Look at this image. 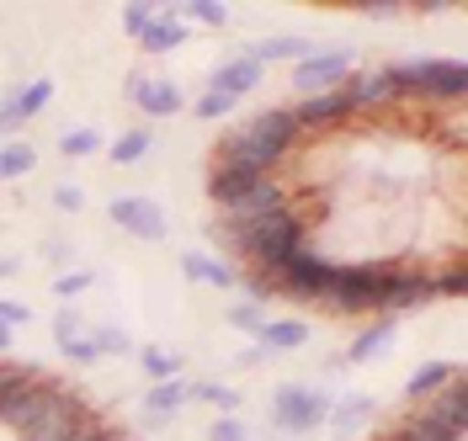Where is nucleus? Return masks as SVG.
<instances>
[{
  "instance_id": "nucleus-1",
  "label": "nucleus",
  "mask_w": 468,
  "mask_h": 441,
  "mask_svg": "<svg viewBox=\"0 0 468 441\" xmlns=\"http://www.w3.org/2000/svg\"><path fill=\"white\" fill-rule=\"evenodd\" d=\"M0 425L16 441H86L90 431L101 425V415L90 410V399L75 394L69 383L37 373V378L11 399V410H5Z\"/></svg>"
},
{
  "instance_id": "nucleus-37",
  "label": "nucleus",
  "mask_w": 468,
  "mask_h": 441,
  "mask_svg": "<svg viewBox=\"0 0 468 441\" xmlns=\"http://www.w3.org/2000/svg\"><path fill=\"white\" fill-rule=\"evenodd\" d=\"M48 330H54V346H64V341H75V335L86 330V314H80L75 303H58V314L48 320Z\"/></svg>"
},
{
  "instance_id": "nucleus-41",
  "label": "nucleus",
  "mask_w": 468,
  "mask_h": 441,
  "mask_svg": "<svg viewBox=\"0 0 468 441\" xmlns=\"http://www.w3.org/2000/svg\"><path fill=\"white\" fill-rule=\"evenodd\" d=\"M154 11H160V5H122V32L139 43V37L149 32V22H154Z\"/></svg>"
},
{
  "instance_id": "nucleus-43",
  "label": "nucleus",
  "mask_w": 468,
  "mask_h": 441,
  "mask_svg": "<svg viewBox=\"0 0 468 441\" xmlns=\"http://www.w3.org/2000/svg\"><path fill=\"white\" fill-rule=\"evenodd\" d=\"M0 320L11 324V330H22V324H32V303H22V298H0Z\"/></svg>"
},
{
  "instance_id": "nucleus-15",
  "label": "nucleus",
  "mask_w": 468,
  "mask_h": 441,
  "mask_svg": "<svg viewBox=\"0 0 468 441\" xmlns=\"http://www.w3.org/2000/svg\"><path fill=\"white\" fill-rule=\"evenodd\" d=\"M373 415H378V399L373 394H335V404L324 415V431L335 441H351L373 425Z\"/></svg>"
},
{
  "instance_id": "nucleus-23",
  "label": "nucleus",
  "mask_w": 468,
  "mask_h": 441,
  "mask_svg": "<svg viewBox=\"0 0 468 441\" xmlns=\"http://www.w3.org/2000/svg\"><path fill=\"white\" fill-rule=\"evenodd\" d=\"M149 149H154V128H149V122H133V128H122L117 139H107V165L133 171V165L149 160Z\"/></svg>"
},
{
  "instance_id": "nucleus-16",
  "label": "nucleus",
  "mask_w": 468,
  "mask_h": 441,
  "mask_svg": "<svg viewBox=\"0 0 468 441\" xmlns=\"http://www.w3.org/2000/svg\"><path fill=\"white\" fill-rule=\"evenodd\" d=\"M314 48H320V43H314V37H303V32H271V37H256L245 54L261 64V69H271V64H288V69H292L298 59H309Z\"/></svg>"
},
{
  "instance_id": "nucleus-9",
  "label": "nucleus",
  "mask_w": 468,
  "mask_h": 441,
  "mask_svg": "<svg viewBox=\"0 0 468 441\" xmlns=\"http://www.w3.org/2000/svg\"><path fill=\"white\" fill-rule=\"evenodd\" d=\"M351 69H356V48H314L309 59L292 64V90L298 96H324V90H341V80H346Z\"/></svg>"
},
{
  "instance_id": "nucleus-28",
  "label": "nucleus",
  "mask_w": 468,
  "mask_h": 441,
  "mask_svg": "<svg viewBox=\"0 0 468 441\" xmlns=\"http://www.w3.org/2000/svg\"><path fill=\"white\" fill-rule=\"evenodd\" d=\"M58 154H64V160H90V154H107V133H101V128H64V133H58Z\"/></svg>"
},
{
  "instance_id": "nucleus-17",
  "label": "nucleus",
  "mask_w": 468,
  "mask_h": 441,
  "mask_svg": "<svg viewBox=\"0 0 468 441\" xmlns=\"http://www.w3.org/2000/svg\"><path fill=\"white\" fill-rule=\"evenodd\" d=\"M452 378H463V362H447V356H431V362H420V367L410 373L399 394H405V404H426V399H437V394H441V388H447Z\"/></svg>"
},
{
  "instance_id": "nucleus-26",
  "label": "nucleus",
  "mask_w": 468,
  "mask_h": 441,
  "mask_svg": "<svg viewBox=\"0 0 468 441\" xmlns=\"http://www.w3.org/2000/svg\"><path fill=\"white\" fill-rule=\"evenodd\" d=\"M139 373L149 383H176V378H186V356L165 352V346H139Z\"/></svg>"
},
{
  "instance_id": "nucleus-34",
  "label": "nucleus",
  "mask_w": 468,
  "mask_h": 441,
  "mask_svg": "<svg viewBox=\"0 0 468 441\" xmlns=\"http://www.w3.org/2000/svg\"><path fill=\"white\" fill-rule=\"evenodd\" d=\"M90 335H96V352L101 356H133V341H128V330L122 324H90Z\"/></svg>"
},
{
  "instance_id": "nucleus-45",
  "label": "nucleus",
  "mask_w": 468,
  "mask_h": 441,
  "mask_svg": "<svg viewBox=\"0 0 468 441\" xmlns=\"http://www.w3.org/2000/svg\"><path fill=\"white\" fill-rule=\"evenodd\" d=\"M11 346H16V330H11V324L0 320V362H5V356H11Z\"/></svg>"
},
{
  "instance_id": "nucleus-10",
  "label": "nucleus",
  "mask_w": 468,
  "mask_h": 441,
  "mask_svg": "<svg viewBox=\"0 0 468 441\" xmlns=\"http://www.w3.org/2000/svg\"><path fill=\"white\" fill-rule=\"evenodd\" d=\"M122 96H128V101H133V107H139L149 122L186 112V90L176 86L171 75H144V69H133V75L122 80Z\"/></svg>"
},
{
  "instance_id": "nucleus-36",
  "label": "nucleus",
  "mask_w": 468,
  "mask_h": 441,
  "mask_svg": "<svg viewBox=\"0 0 468 441\" xmlns=\"http://www.w3.org/2000/svg\"><path fill=\"white\" fill-rule=\"evenodd\" d=\"M58 356H64L69 367H96V362H101V352H96V335H90V324L75 335V341H64V346H58Z\"/></svg>"
},
{
  "instance_id": "nucleus-19",
  "label": "nucleus",
  "mask_w": 468,
  "mask_h": 441,
  "mask_svg": "<svg viewBox=\"0 0 468 441\" xmlns=\"http://www.w3.org/2000/svg\"><path fill=\"white\" fill-rule=\"evenodd\" d=\"M181 277L203 282V288H218V293H229L234 282H239V271L224 256H213V250H181Z\"/></svg>"
},
{
  "instance_id": "nucleus-3",
  "label": "nucleus",
  "mask_w": 468,
  "mask_h": 441,
  "mask_svg": "<svg viewBox=\"0 0 468 441\" xmlns=\"http://www.w3.org/2000/svg\"><path fill=\"white\" fill-rule=\"evenodd\" d=\"M207 239H218V245H229L234 256L245 266H256V271H271V266H282L292 250H303L309 245V229H303V218L282 207V213H266V218H207Z\"/></svg>"
},
{
  "instance_id": "nucleus-12",
  "label": "nucleus",
  "mask_w": 468,
  "mask_h": 441,
  "mask_svg": "<svg viewBox=\"0 0 468 441\" xmlns=\"http://www.w3.org/2000/svg\"><path fill=\"white\" fill-rule=\"evenodd\" d=\"M356 118L351 112V101L341 90H324V96H298L292 101V122H298V133H330V128H346Z\"/></svg>"
},
{
  "instance_id": "nucleus-24",
  "label": "nucleus",
  "mask_w": 468,
  "mask_h": 441,
  "mask_svg": "<svg viewBox=\"0 0 468 441\" xmlns=\"http://www.w3.org/2000/svg\"><path fill=\"white\" fill-rule=\"evenodd\" d=\"M383 441H463V436H458V431H447V425H437L431 415L415 404L410 415H399V420H394V431H388Z\"/></svg>"
},
{
  "instance_id": "nucleus-13",
  "label": "nucleus",
  "mask_w": 468,
  "mask_h": 441,
  "mask_svg": "<svg viewBox=\"0 0 468 441\" xmlns=\"http://www.w3.org/2000/svg\"><path fill=\"white\" fill-rule=\"evenodd\" d=\"M341 96L351 101V112H383V107H394L399 96H394V86H388V75H383V64H373V69H351L346 80H341Z\"/></svg>"
},
{
  "instance_id": "nucleus-20",
  "label": "nucleus",
  "mask_w": 468,
  "mask_h": 441,
  "mask_svg": "<svg viewBox=\"0 0 468 441\" xmlns=\"http://www.w3.org/2000/svg\"><path fill=\"white\" fill-rule=\"evenodd\" d=\"M314 341V330H309V320H298V314H282V320H266L261 330H256V346L271 356L282 352H303Z\"/></svg>"
},
{
  "instance_id": "nucleus-5",
  "label": "nucleus",
  "mask_w": 468,
  "mask_h": 441,
  "mask_svg": "<svg viewBox=\"0 0 468 441\" xmlns=\"http://www.w3.org/2000/svg\"><path fill=\"white\" fill-rule=\"evenodd\" d=\"M388 86L399 101H426V107H458L468 90V64L463 59H388L383 64Z\"/></svg>"
},
{
  "instance_id": "nucleus-6",
  "label": "nucleus",
  "mask_w": 468,
  "mask_h": 441,
  "mask_svg": "<svg viewBox=\"0 0 468 441\" xmlns=\"http://www.w3.org/2000/svg\"><path fill=\"white\" fill-rule=\"evenodd\" d=\"M288 181L282 176H234V171H207V203L218 218H266L288 207Z\"/></svg>"
},
{
  "instance_id": "nucleus-14",
  "label": "nucleus",
  "mask_w": 468,
  "mask_h": 441,
  "mask_svg": "<svg viewBox=\"0 0 468 441\" xmlns=\"http://www.w3.org/2000/svg\"><path fill=\"white\" fill-rule=\"evenodd\" d=\"M261 80H266V69L250 59V54H229L224 64H213V69H207V86L203 90H218V96L245 101L250 90H261Z\"/></svg>"
},
{
  "instance_id": "nucleus-33",
  "label": "nucleus",
  "mask_w": 468,
  "mask_h": 441,
  "mask_svg": "<svg viewBox=\"0 0 468 441\" xmlns=\"http://www.w3.org/2000/svg\"><path fill=\"white\" fill-rule=\"evenodd\" d=\"M37 256H43V266L54 271V277H64V271H75V245L64 235H48L43 245H37Z\"/></svg>"
},
{
  "instance_id": "nucleus-35",
  "label": "nucleus",
  "mask_w": 468,
  "mask_h": 441,
  "mask_svg": "<svg viewBox=\"0 0 468 441\" xmlns=\"http://www.w3.org/2000/svg\"><path fill=\"white\" fill-rule=\"evenodd\" d=\"M234 107H239L234 96H218V90H203V96L192 101V118H197V122H224V118H234Z\"/></svg>"
},
{
  "instance_id": "nucleus-46",
  "label": "nucleus",
  "mask_w": 468,
  "mask_h": 441,
  "mask_svg": "<svg viewBox=\"0 0 468 441\" xmlns=\"http://www.w3.org/2000/svg\"><path fill=\"white\" fill-rule=\"evenodd\" d=\"M16 266H22L16 256H0V282H5V277H16Z\"/></svg>"
},
{
  "instance_id": "nucleus-39",
  "label": "nucleus",
  "mask_w": 468,
  "mask_h": 441,
  "mask_svg": "<svg viewBox=\"0 0 468 441\" xmlns=\"http://www.w3.org/2000/svg\"><path fill=\"white\" fill-rule=\"evenodd\" d=\"M207 441H256V431H250L239 415H213V425H207Z\"/></svg>"
},
{
  "instance_id": "nucleus-30",
  "label": "nucleus",
  "mask_w": 468,
  "mask_h": 441,
  "mask_svg": "<svg viewBox=\"0 0 468 441\" xmlns=\"http://www.w3.org/2000/svg\"><path fill=\"white\" fill-rule=\"evenodd\" d=\"M176 16H181L186 27H192V22H197V27H213V32L229 27V5H218V0H186V5H176Z\"/></svg>"
},
{
  "instance_id": "nucleus-42",
  "label": "nucleus",
  "mask_w": 468,
  "mask_h": 441,
  "mask_svg": "<svg viewBox=\"0 0 468 441\" xmlns=\"http://www.w3.org/2000/svg\"><path fill=\"white\" fill-rule=\"evenodd\" d=\"M356 11H362L367 22H399V16H405V5H399V0H362Z\"/></svg>"
},
{
  "instance_id": "nucleus-22",
  "label": "nucleus",
  "mask_w": 468,
  "mask_h": 441,
  "mask_svg": "<svg viewBox=\"0 0 468 441\" xmlns=\"http://www.w3.org/2000/svg\"><path fill=\"white\" fill-rule=\"evenodd\" d=\"M420 410L431 415L437 425H447V431L468 436V378H452V383H447V388L437 394V399H426Z\"/></svg>"
},
{
  "instance_id": "nucleus-18",
  "label": "nucleus",
  "mask_w": 468,
  "mask_h": 441,
  "mask_svg": "<svg viewBox=\"0 0 468 441\" xmlns=\"http://www.w3.org/2000/svg\"><path fill=\"white\" fill-rule=\"evenodd\" d=\"M186 43H192V27L176 16L171 5H160L154 22H149V32L139 37V48H144L149 59H165V54H176V48H186Z\"/></svg>"
},
{
  "instance_id": "nucleus-4",
  "label": "nucleus",
  "mask_w": 468,
  "mask_h": 441,
  "mask_svg": "<svg viewBox=\"0 0 468 441\" xmlns=\"http://www.w3.org/2000/svg\"><path fill=\"white\" fill-rule=\"evenodd\" d=\"M335 404V383H303L288 378L271 388V404H266V431L271 436H292V441H309L324 431V415Z\"/></svg>"
},
{
  "instance_id": "nucleus-38",
  "label": "nucleus",
  "mask_w": 468,
  "mask_h": 441,
  "mask_svg": "<svg viewBox=\"0 0 468 441\" xmlns=\"http://www.w3.org/2000/svg\"><path fill=\"white\" fill-rule=\"evenodd\" d=\"M266 320H271V314H266L261 303H245V298H239V303H229V324H234V330H245L250 341H256V330H261Z\"/></svg>"
},
{
  "instance_id": "nucleus-27",
  "label": "nucleus",
  "mask_w": 468,
  "mask_h": 441,
  "mask_svg": "<svg viewBox=\"0 0 468 441\" xmlns=\"http://www.w3.org/2000/svg\"><path fill=\"white\" fill-rule=\"evenodd\" d=\"M32 171H37V149H32L27 139H5V144H0V181L16 186V181H27Z\"/></svg>"
},
{
  "instance_id": "nucleus-11",
  "label": "nucleus",
  "mask_w": 468,
  "mask_h": 441,
  "mask_svg": "<svg viewBox=\"0 0 468 441\" xmlns=\"http://www.w3.org/2000/svg\"><path fill=\"white\" fill-rule=\"evenodd\" d=\"M192 404V378H176V383H149V394L139 399V425L144 431H165L181 420V410Z\"/></svg>"
},
{
  "instance_id": "nucleus-21",
  "label": "nucleus",
  "mask_w": 468,
  "mask_h": 441,
  "mask_svg": "<svg viewBox=\"0 0 468 441\" xmlns=\"http://www.w3.org/2000/svg\"><path fill=\"white\" fill-rule=\"evenodd\" d=\"M394 341H399V335H394V320H373L367 330H356V335L346 341V352H341V362H346V367H362V362H378V356H388V352H394Z\"/></svg>"
},
{
  "instance_id": "nucleus-7",
  "label": "nucleus",
  "mask_w": 468,
  "mask_h": 441,
  "mask_svg": "<svg viewBox=\"0 0 468 441\" xmlns=\"http://www.w3.org/2000/svg\"><path fill=\"white\" fill-rule=\"evenodd\" d=\"M250 271H256V266H250ZM266 277H271V282H277V293L292 298V303H320L324 288H330V277H335V261L320 256L314 245H303V250H292L282 266H271Z\"/></svg>"
},
{
  "instance_id": "nucleus-2",
  "label": "nucleus",
  "mask_w": 468,
  "mask_h": 441,
  "mask_svg": "<svg viewBox=\"0 0 468 441\" xmlns=\"http://www.w3.org/2000/svg\"><path fill=\"white\" fill-rule=\"evenodd\" d=\"M298 122H292V107H261L256 118L234 122L218 133L213 144V165L207 171H234V176H277L298 149Z\"/></svg>"
},
{
  "instance_id": "nucleus-25",
  "label": "nucleus",
  "mask_w": 468,
  "mask_h": 441,
  "mask_svg": "<svg viewBox=\"0 0 468 441\" xmlns=\"http://www.w3.org/2000/svg\"><path fill=\"white\" fill-rule=\"evenodd\" d=\"M54 75H32V80H16L11 86V96H16V112H22V122L43 118L48 112V101H54Z\"/></svg>"
},
{
  "instance_id": "nucleus-32",
  "label": "nucleus",
  "mask_w": 468,
  "mask_h": 441,
  "mask_svg": "<svg viewBox=\"0 0 468 441\" xmlns=\"http://www.w3.org/2000/svg\"><path fill=\"white\" fill-rule=\"evenodd\" d=\"M90 288H96V271H80V266H75V271H64V277H54V282H48V293H54L58 303H80V298H86Z\"/></svg>"
},
{
  "instance_id": "nucleus-44",
  "label": "nucleus",
  "mask_w": 468,
  "mask_h": 441,
  "mask_svg": "<svg viewBox=\"0 0 468 441\" xmlns=\"http://www.w3.org/2000/svg\"><path fill=\"white\" fill-rule=\"evenodd\" d=\"M261 362H271V352H261V346H256V341H250V346H245V352L234 356V367H261Z\"/></svg>"
},
{
  "instance_id": "nucleus-31",
  "label": "nucleus",
  "mask_w": 468,
  "mask_h": 441,
  "mask_svg": "<svg viewBox=\"0 0 468 441\" xmlns=\"http://www.w3.org/2000/svg\"><path fill=\"white\" fill-rule=\"evenodd\" d=\"M431 293H437V298H463L468 293V266H463V256H452L447 266H431Z\"/></svg>"
},
{
  "instance_id": "nucleus-8",
  "label": "nucleus",
  "mask_w": 468,
  "mask_h": 441,
  "mask_svg": "<svg viewBox=\"0 0 468 441\" xmlns=\"http://www.w3.org/2000/svg\"><path fill=\"white\" fill-rule=\"evenodd\" d=\"M107 218H112V229H122V235L139 239V245H160V239L171 235L165 207L154 203V197H133V192L107 197Z\"/></svg>"
},
{
  "instance_id": "nucleus-40",
  "label": "nucleus",
  "mask_w": 468,
  "mask_h": 441,
  "mask_svg": "<svg viewBox=\"0 0 468 441\" xmlns=\"http://www.w3.org/2000/svg\"><path fill=\"white\" fill-rule=\"evenodd\" d=\"M48 203H54V213H80L86 207V186L80 181H58L54 192H48Z\"/></svg>"
},
{
  "instance_id": "nucleus-29",
  "label": "nucleus",
  "mask_w": 468,
  "mask_h": 441,
  "mask_svg": "<svg viewBox=\"0 0 468 441\" xmlns=\"http://www.w3.org/2000/svg\"><path fill=\"white\" fill-rule=\"evenodd\" d=\"M192 404H207V410H218V415H239V388H229V383H218V378H197L192 383Z\"/></svg>"
}]
</instances>
